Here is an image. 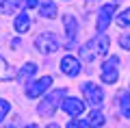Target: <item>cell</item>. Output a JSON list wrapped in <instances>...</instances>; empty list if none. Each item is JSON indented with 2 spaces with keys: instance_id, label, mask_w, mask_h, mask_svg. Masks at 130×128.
<instances>
[{
  "instance_id": "24",
  "label": "cell",
  "mask_w": 130,
  "mask_h": 128,
  "mask_svg": "<svg viewBox=\"0 0 130 128\" xmlns=\"http://www.w3.org/2000/svg\"><path fill=\"white\" fill-rule=\"evenodd\" d=\"M48 128H59V126H56V124H50V126H48Z\"/></svg>"
},
{
  "instance_id": "23",
  "label": "cell",
  "mask_w": 130,
  "mask_h": 128,
  "mask_svg": "<svg viewBox=\"0 0 130 128\" xmlns=\"http://www.w3.org/2000/svg\"><path fill=\"white\" fill-rule=\"evenodd\" d=\"M26 128H39V126H37V124H30V126H26Z\"/></svg>"
},
{
  "instance_id": "1",
  "label": "cell",
  "mask_w": 130,
  "mask_h": 128,
  "mask_svg": "<svg viewBox=\"0 0 130 128\" xmlns=\"http://www.w3.org/2000/svg\"><path fill=\"white\" fill-rule=\"evenodd\" d=\"M106 50H108V37L104 35V33H100V35H95L93 39H89L87 44L80 48V59H83L85 63H91L98 56L106 54Z\"/></svg>"
},
{
  "instance_id": "14",
  "label": "cell",
  "mask_w": 130,
  "mask_h": 128,
  "mask_svg": "<svg viewBox=\"0 0 130 128\" xmlns=\"http://www.w3.org/2000/svg\"><path fill=\"white\" fill-rule=\"evenodd\" d=\"M28 28H30V18H28L26 11H22V13L15 18V31L18 33H26Z\"/></svg>"
},
{
  "instance_id": "11",
  "label": "cell",
  "mask_w": 130,
  "mask_h": 128,
  "mask_svg": "<svg viewBox=\"0 0 130 128\" xmlns=\"http://www.w3.org/2000/svg\"><path fill=\"white\" fill-rule=\"evenodd\" d=\"M20 7H22L20 0H0V13L2 15L15 13V11H20Z\"/></svg>"
},
{
  "instance_id": "25",
  "label": "cell",
  "mask_w": 130,
  "mask_h": 128,
  "mask_svg": "<svg viewBox=\"0 0 130 128\" xmlns=\"http://www.w3.org/2000/svg\"><path fill=\"white\" fill-rule=\"evenodd\" d=\"M115 2H121V0H115Z\"/></svg>"
},
{
  "instance_id": "10",
  "label": "cell",
  "mask_w": 130,
  "mask_h": 128,
  "mask_svg": "<svg viewBox=\"0 0 130 128\" xmlns=\"http://www.w3.org/2000/svg\"><path fill=\"white\" fill-rule=\"evenodd\" d=\"M113 15H115V5H104L102 9H100V15H98V31L100 33L108 28Z\"/></svg>"
},
{
  "instance_id": "5",
  "label": "cell",
  "mask_w": 130,
  "mask_h": 128,
  "mask_svg": "<svg viewBox=\"0 0 130 128\" xmlns=\"http://www.w3.org/2000/svg\"><path fill=\"white\" fill-rule=\"evenodd\" d=\"M80 89H83V93H85V98H87V102H89V104H93V106L102 104V100H104L102 87H98L95 82H85V85H83Z\"/></svg>"
},
{
  "instance_id": "6",
  "label": "cell",
  "mask_w": 130,
  "mask_h": 128,
  "mask_svg": "<svg viewBox=\"0 0 130 128\" xmlns=\"http://www.w3.org/2000/svg\"><path fill=\"white\" fill-rule=\"evenodd\" d=\"M52 80H54L52 76H43V78H39V80L30 82V85L26 87V96H28V98H37V96H41V93L52 85Z\"/></svg>"
},
{
  "instance_id": "12",
  "label": "cell",
  "mask_w": 130,
  "mask_h": 128,
  "mask_svg": "<svg viewBox=\"0 0 130 128\" xmlns=\"http://www.w3.org/2000/svg\"><path fill=\"white\" fill-rule=\"evenodd\" d=\"M15 76H18V72L0 56V80H11V78H15Z\"/></svg>"
},
{
  "instance_id": "3",
  "label": "cell",
  "mask_w": 130,
  "mask_h": 128,
  "mask_svg": "<svg viewBox=\"0 0 130 128\" xmlns=\"http://www.w3.org/2000/svg\"><path fill=\"white\" fill-rule=\"evenodd\" d=\"M35 48H37L41 54H52V52L59 50V39H56L54 35H50V33H43V35H39L37 39H35Z\"/></svg>"
},
{
  "instance_id": "4",
  "label": "cell",
  "mask_w": 130,
  "mask_h": 128,
  "mask_svg": "<svg viewBox=\"0 0 130 128\" xmlns=\"http://www.w3.org/2000/svg\"><path fill=\"white\" fill-rule=\"evenodd\" d=\"M119 76V56H108L106 63H102V80L113 85Z\"/></svg>"
},
{
  "instance_id": "9",
  "label": "cell",
  "mask_w": 130,
  "mask_h": 128,
  "mask_svg": "<svg viewBox=\"0 0 130 128\" xmlns=\"http://www.w3.org/2000/svg\"><path fill=\"white\" fill-rule=\"evenodd\" d=\"M63 111L67 115H72V117H78L85 111V102L78 100V98H65L63 100Z\"/></svg>"
},
{
  "instance_id": "8",
  "label": "cell",
  "mask_w": 130,
  "mask_h": 128,
  "mask_svg": "<svg viewBox=\"0 0 130 128\" xmlns=\"http://www.w3.org/2000/svg\"><path fill=\"white\" fill-rule=\"evenodd\" d=\"M80 69H83V67H80L78 59H74V56H63V59H61V72H63V74L76 78L80 74Z\"/></svg>"
},
{
  "instance_id": "17",
  "label": "cell",
  "mask_w": 130,
  "mask_h": 128,
  "mask_svg": "<svg viewBox=\"0 0 130 128\" xmlns=\"http://www.w3.org/2000/svg\"><path fill=\"white\" fill-rule=\"evenodd\" d=\"M35 72H37V65H35V63H26V65H24V67L18 72V78L24 82L28 76H35Z\"/></svg>"
},
{
  "instance_id": "15",
  "label": "cell",
  "mask_w": 130,
  "mask_h": 128,
  "mask_svg": "<svg viewBox=\"0 0 130 128\" xmlns=\"http://www.w3.org/2000/svg\"><path fill=\"white\" fill-rule=\"evenodd\" d=\"M39 11H41V15L43 18H56V5L54 2H50V0H43L41 2V7H39Z\"/></svg>"
},
{
  "instance_id": "18",
  "label": "cell",
  "mask_w": 130,
  "mask_h": 128,
  "mask_svg": "<svg viewBox=\"0 0 130 128\" xmlns=\"http://www.w3.org/2000/svg\"><path fill=\"white\" fill-rule=\"evenodd\" d=\"M117 24H119V26H130V9L121 11V13L117 15Z\"/></svg>"
},
{
  "instance_id": "19",
  "label": "cell",
  "mask_w": 130,
  "mask_h": 128,
  "mask_svg": "<svg viewBox=\"0 0 130 128\" xmlns=\"http://www.w3.org/2000/svg\"><path fill=\"white\" fill-rule=\"evenodd\" d=\"M9 109H11V104H9L7 100H2V98H0V122L5 119V115L9 113Z\"/></svg>"
},
{
  "instance_id": "20",
  "label": "cell",
  "mask_w": 130,
  "mask_h": 128,
  "mask_svg": "<svg viewBox=\"0 0 130 128\" xmlns=\"http://www.w3.org/2000/svg\"><path fill=\"white\" fill-rule=\"evenodd\" d=\"M67 128H85V124L80 122V119H76V117H74L70 124H67Z\"/></svg>"
},
{
  "instance_id": "7",
  "label": "cell",
  "mask_w": 130,
  "mask_h": 128,
  "mask_svg": "<svg viewBox=\"0 0 130 128\" xmlns=\"http://www.w3.org/2000/svg\"><path fill=\"white\" fill-rule=\"evenodd\" d=\"M63 24H65V35H67V44H65V48H74L76 35H78V26H76L74 15H65V18H63Z\"/></svg>"
},
{
  "instance_id": "21",
  "label": "cell",
  "mask_w": 130,
  "mask_h": 128,
  "mask_svg": "<svg viewBox=\"0 0 130 128\" xmlns=\"http://www.w3.org/2000/svg\"><path fill=\"white\" fill-rule=\"evenodd\" d=\"M119 44L126 48V50H130V35H126V37H119Z\"/></svg>"
},
{
  "instance_id": "16",
  "label": "cell",
  "mask_w": 130,
  "mask_h": 128,
  "mask_svg": "<svg viewBox=\"0 0 130 128\" xmlns=\"http://www.w3.org/2000/svg\"><path fill=\"white\" fill-rule=\"evenodd\" d=\"M119 109L124 113V117H130V91H124L119 96Z\"/></svg>"
},
{
  "instance_id": "2",
  "label": "cell",
  "mask_w": 130,
  "mask_h": 128,
  "mask_svg": "<svg viewBox=\"0 0 130 128\" xmlns=\"http://www.w3.org/2000/svg\"><path fill=\"white\" fill-rule=\"evenodd\" d=\"M65 89H56L54 93H50V96L46 98V100L39 104V109H37V113L41 115V117H50V115H54V111H56V106H59V102L63 100V96H65Z\"/></svg>"
},
{
  "instance_id": "13",
  "label": "cell",
  "mask_w": 130,
  "mask_h": 128,
  "mask_svg": "<svg viewBox=\"0 0 130 128\" xmlns=\"http://www.w3.org/2000/svg\"><path fill=\"white\" fill-rule=\"evenodd\" d=\"M104 124V115H102V111H91V113L87 115V126L89 128H100Z\"/></svg>"
},
{
  "instance_id": "22",
  "label": "cell",
  "mask_w": 130,
  "mask_h": 128,
  "mask_svg": "<svg viewBox=\"0 0 130 128\" xmlns=\"http://www.w3.org/2000/svg\"><path fill=\"white\" fill-rule=\"evenodd\" d=\"M35 5H37V0H26V7H28V9H32Z\"/></svg>"
}]
</instances>
